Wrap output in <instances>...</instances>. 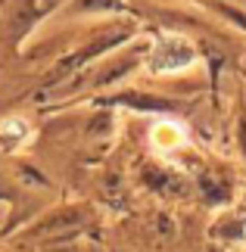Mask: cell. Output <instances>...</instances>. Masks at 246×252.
Wrapping results in <instances>:
<instances>
[{
    "mask_svg": "<svg viewBox=\"0 0 246 252\" xmlns=\"http://www.w3.org/2000/svg\"><path fill=\"white\" fill-rule=\"evenodd\" d=\"M193 63H196L193 44L187 41V37H181V34H169V37L159 44V50L153 53L150 69H153L156 75H169V72H184V69H190Z\"/></svg>",
    "mask_w": 246,
    "mask_h": 252,
    "instance_id": "obj_1",
    "label": "cell"
},
{
    "mask_svg": "<svg viewBox=\"0 0 246 252\" xmlns=\"http://www.w3.org/2000/svg\"><path fill=\"white\" fill-rule=\"evenodd\" d=\"M187 143V131L181 122H172V119H162L156 122V128L150 131V147L156 153H172Z\"/></svg>",
    "mask_w": 246,
    "mask_h": 252,
    "instance_id": "obj_2",
    "label": "cell"
},
{
    "mask_svg": "<svg viewBox=\"0 0 246 252\" xmlns=\"http://www.w3.org/2000/svg\"><path fill=\"white\" fill-rule=\"evenodd\" d=\"M0 128H3L9 137H25V131H28V125L22 122V119H6L3 125H0Z\"/></svg>",
    "mask_w": 246,
    "mask_h": 252,
    "instance_id": "obj_3",
    "label": "cell"
}]
</instances>
